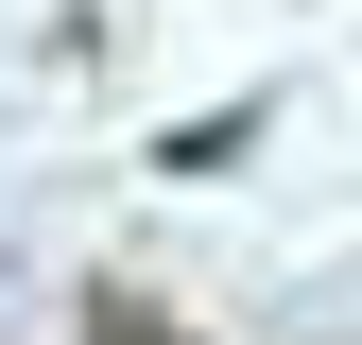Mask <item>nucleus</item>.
Wrapping results in <instances>:
<instances>
[{
  "mask_svg": "<svg viewBox=\"0 0 362 345\" xmlns=\"http://www.w3.org/2000/svg\"><path fill=\"white\" fill-rule=\"evenodd\" d=\"M86 345H173V311H139V293H86Z\"/></svg>",
  "mask_w": 362,
  "mask_h": 345,
  "instance_id": "f257e3e1",
  "label": "nucleus"
}]
</instances>
